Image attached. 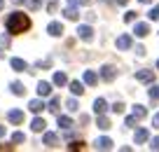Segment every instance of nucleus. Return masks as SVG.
<instances>
[{"instance_id": "f257e3e1", "label": "nucleus", "mask_w": 159, "mask_h": 152, "mask_svg": "<svg viewBox=\"0 0 159 152\" xmlns=\"http://www.w3.org/2000/svg\"><path fill=\"white\" fill-rule=\"evenodd\" d=\"M5 26H7V30H10L12 35H16V33H24V30L30 28V19L24 14V12H12V14L7 16Z\"/></svg>"}, {"instance_id": "f03ea898", "label": "nucleus", "mask_w": 159, "mask_h": 152, "mask_svg": "<svg viewBox=\"0 0 159 152\" xmlns=\"http://www.w3.org/2000/svg\"><path fill=\"white\" fill-rule=\"evenodd\" d=\"M77 35H80V40L91 42V40H94V28H91V26H80V28H77Z\"/></svg>"}, {"instance_id": "7ed1b4c3", "label": "nucleus", "mask_w": 159, "mask_h": 152, "mask_svg": "<svg viewBox=\"0 0 159 152\" xmlns=\"http://www.w3.org/2000/svg\"><path fill=\"white\" fill-rule=\"evenodd\" d=\"M101 77H103L105 82H112V80L117 77V68H115V66H103V68H101Z\"/></svg>"}, {"instance_id": "20e7f679", "label": "nucleus", "mask_w": 159, "mask_h": 152, "mask_svg": "<svg viewBox=\"0 0 159 152\" xmlns=\"http://www.w3.org/2000/svg\"><path fill=\"white\" fill-rule=\"evenodd\" d=\"M47 33L54 35V38H59V35L63 33V24H59V21H52V24L47 26Z\"/></svg>"}, {"instance_id": "39448f33", "label": "nucleus", "mask_w": 159, "mask_h": 152, "mask_svg": "<svg viewBox=\"0 0 159 152\" xmlns=\"http://www.w3.org/2000/svg\"><path fill=\"white\" fill-rule=\"evenodd\" d=\"M136 80H138V82H154V73L152 70H138V73H136Z\"/></svg>"}, {"instance_id": "423d86ee", "label": "nucleus", "mask_w": 159, "mask_h": 152, "mask_svg": "<svg viewBox=\"0 0 159 152\" xmlns=\"http://www.w3.org/2000/svg\"><path fill=\"white\" fill-rule=\"evenodd\" d=\"M94 147L96 150H110V147H112V140H110V138H96V143H94Z\"/></svg>"}, {"instance_id": "0eeeda50", "label": "nucleus", "mask_w": 159, "mask_h": 152, "mask_svg": "<svg viewBox=\"0 0 159 152\" xmlns=\"http://www.w3.org/2000/svg\"><path fill=\"white\" fill-rule=\"evenodd\" d=\"M7 119H10L12 124H21L24 122V113H21V110H10V113H7Z\"/></svg>"}, {"instance_id": "6e6552de", "label": "nucleus", "mask_w": 159, "mask_h": 152, "mask_svg": "<svg viewBox=\"0 0 159 152\" xmlns=\"http://www.w3.org/2000/svg\"><path fill=\"white\" fill-rule=\"evenodd\" d=\"M63 16H66V19H70V21H77L80 19V12H77V7H75V5H70V7H66V10H63Z\"/></svg>"}, {"instance_id": "1a4fd4ad", "label": "nucleus", "mask_w": 159, "mask_h": 152, "mask_svg": "<svg viewBox=\"0 0 159 152\" xmlns=\"http://www.w3.org/2000/svg\"><path fill=\"white\" fill-rule=\"evenodd\" d=\"M45 108H47V105L42 103L40 98H35V101H30V103H28V110H30V113H35V115H38V113H42Z\"/></svg>"}, {"instance_id": "9d476101", "label": "nucleus", "mask_w": 159, "mask_h": 152, "mask_svg": "<svg viewBox=\"0 0 159 152\" xmlns=\"http://www.w3.org/2000/svg\"><path fill=\"white\" fill-rule=\"evenodd\" d=\"M105 110H108V103H105V98H96V101H94V113H96V115H103Z\"/></svg>"}, {"instance_id": "9b49d317", "label": "nucleus", "mask_w": 159, "mask_h": 152, "mask_svg": "<svg viewBox=\"0 0 159 152\" xmlns=\"http://www.w3.org/2000/svg\"><path fill=\"white\" fill-rule=\"evenodd\" d=\"M10 66H12V70H16V73H24V70L28 68L24 59H12V61H10Z\"/></svg>"}, {"instance_id": "f8f14e48", "label": "nucleus", "mask_w": 159, "mask_h": 152, "mask_svg": "<svg viewBox=\"0 0 159 152\" xmlns=\"http://www.w3.org/2000/svg\"><path fill=\"white\" fill-rule=\"evenodd\" d=\"M134 140L138 143V145H140V143H148V140H150L148 129H138V131H136V136H134Z\"/></svg>"}, {"instance_id": "ddd939ff", "label": "nucleus", "mask_w": 159, "mask_h": 152, "mask_svg": "<svg viewBox=\"0 0 159 152\" xmlns=\"http://www.w3.org/2000/svg\"><path fill=\"white\" fill-rule=\"evenodd\" d=\"M42 140H45L47 147H56V145H59V136H56V133H45Z\"/></svg>"}, {"instance_id": "4468645a", "label": "nucleus", "mask_w": 159, "mask_h": 152, "mask_svg": "<svg viewBox=\"0 0 159 152\" xmlns=\"http://www.w3.org/2000/svg\"><path fill=\"white\" fill-rule=\"evenodd\" d=\"M134 33L138 35V38H145V35L150 33V26H148V24H136V26H134Z\"/></svg>"}, {"instance_id": "2eb2a0df", "label": "nucleus", "mask_w": 159, "mask_h": 152, "mask_svg": "<svg viewBox=\"0 0 159 152\" xmlns=\"http://www.w3.org/2000/svg\"><path fill=\"white\" fill-rule=\"evenodd\" d=\"M131 47V38L129 35H119L117 38V49H129Z\"/></svg>"}, {"instance_id": "dca6fc26", "label": "nucleus", "mask_w": 159, "mask_h": 152, "mask_svg": "<svg viewBox=\"0 0 159 152\" xmlns=\"http://www.w3.org/2000/svg\"><path fill=\"white\" fill-rule=\"evenodd\" d=\"M38 94L40 96H49L52 94V84L49 82H38Z\"/></svg>"}, {"instance_id": "f3484780", "label": "nucleus", "mask_w": 159, "mask_h": 152, "mask_svg": "<svg viewBox=\"0 0 159 152\" xmlns=\"http://www.w3.org/2000/svg\"><path fill=\"white\" fill-rule=\"evenodd\" d=\"M84 82L89 84V87H94V84L98 82V75H96L94 70H87V73H84Z\"/></svg>"}, {"instance_id": "a211bd4d", "label": "nucleus", "mask_w": 159, "mask_h": 152, "mask_svg": "<svg viewBox=\"0 0 159 152\" xmlns=\"http://www.w3.org/2000/svg\"><path fill=\"white\" fill-rule=\"evenodd\" d=\"M45 127H47V124H45V119H40V117H35L33 119V124H30V129H33V131H45Z\"/></svg>"}, {"instance_id": "6ab92c4d", "label": "nucleus", "mask_w": 159, "mask_h": 152, "mask_svg": "<svg viewBox=\"0 0 159 152\" xmlns=\"http://www.w3.org/2000/svg\"><path fill=\"white\" fill-rule=\"evenodd\" d=\"M59 127L61 129H70L73 127V119H70L68 115H59Z\"/></svg>"}, {"instance_id": "aec40b11", "label": "nucleus", "mask_w": 159, "mask_h": 152, "mask_svg": "<svg viewBox=\"0 0 159 152\" xmlns=\"http://www.w3.org/2000/svg\"><path fill=\"white\" fill-rule=\"evenodd\" d=\"M10 89H12V94H16V96H24V94H26V87L21 82H12Z\"/></svg>"}, {"instance_id": "412c9836", "label": "nucleus", "mask_w": 159, "mask_h": 152, "mask_svg": "<svg viewBox=\"0 0 159 152\" xmlns=\"http://www.w3.org/2000/svg\"><path fill=\"white\" fill-rule=\"evenodd\" d=\"M54 84H56V87H63V84H68V77H66V73H54Z\"/></svg>"}, {"instance_id": "4be33fe9", "label": "nucleus", "mask_w": 159, "mask_h": 152, "mask_svg": "<svg viewBox=\"0 0 159 152\" xmlns=\"http://www.w3.org/2000/svg\"><path fill=\"white\" fill-rule=\"evenodd\" d=\"M70 91H73L75 96H82V94H84V87H82V82H70Z\"/></svg>"}, {"instance_id": "5701e85b", "label": "nucleus", "mask_w": 159, "mask_h": 152, "mask_svg": "<svg viewBox=\"0 0 159 152\" xmlns=\"http://www.w3.org/2000/svg\"><path fill=\"white\" fill-rule=\"evenodd\" d=\"M145 115H148V110L143 105H134V117L136 119H145Z\"/></svg>"}, {"instance_id": "b1692460", "label": "nucleus", "mask_w": 159, "mask_h": 152, "mask_svg": "<svg viewBox=\"0 0 159 152\" xmlns=\"http://www.w3.org/2000/svg\"><path fill=\"white\" fill-rule=\"evenodd\" d=\"M96 124H98V129H110V119H108V117H103V115H98Z\"/></svg>"}, {"instance_id": "393cba45", "label": "nucleus", "mask_w": 159, "mask_h": 152, "mask_svg": "<svg viewBox=\"0 0 159 152\" xmlns=\"http://www.w3.org/2000/svg\"><path fill=\"white\" fill-rule=\"evenodd\" d=\"M150 98H152V101H159V84H152V87H150Z\"/></svg>"}, {"instance_id": "a878e982", "label": "nucleus", "mask_w": 159, "mask_h": 152, "mask_svg": "<svg viewBox=\"0 0 159 152\" xmlns=\"http://www.w3.org/2000/svg\"><path fill=\"white\" fill-rule=\"evenodd\" d=\"M47 108H49L52 113H59V98L54 96V98H52V101H49V105H47Z\"/></svg>"}, {"instance_id": "bb28decb", "label": "nucleus", "mask_w": 159, "mask_h": 152, "mask_svg": "<svg viewBox=\"0 0 159 152\" xmlns=\"http://www.w3.org/2000/svg\"><path fill=\"white\" fill-rule=\"evenodd\" d=\"M136 16H138V12H126V14H124V21H126V24H134Z\"/></svg>"}, {"instance_id": "cd10ccee", "label": "nucleus", "mask_w": 159, "mask_h": 152, "mask_svg": "<svg viewBox=\"0 0 159 152\" xmlns=\"http://www.w3.org/2000/svg\"><path fill=\"white\" fill-rule=\"evenodd\" d=\"M26 140V136L21 131H16V133H12V143H24Z\"/></svg>"}, {"instance_id": "c85d7f7f", "label": "nucleus", "mask_w": 159, "mask_h": 152, "mask_svg": "<svg viewBox=\"0 0 159 152\" xmlns=\"http://www.w3.org/2000/svg\"><path fill=\"white\" fill-rule=\"evenodd\" d=\"M66 105H68V110H70V113H75V110L80 108V105H77V101H75V98H68V103H66Z\"/></svg>"}, {"instance_id": "c756f323", "label": "nucleus", "mask_w": 159, "mask_h": 152, "mask_svg": "<svg viewBox=\"0 0 159 152\" xmlns=\"http://www.w3.org/2000/svg\"><path fill=\"white\" fill-rule=\"evenodd\" d=\"M150 19H152V21H159V5L150 10Z\"/></svg>"}, {"instance_id": "7c9ffc66", "label": "nucleus", "mask_w": 159, "mask_h": 152, "mask_svg": "<svg viewBox=\"0 0 159 152\" xmlns=\"http://www.w3.org/2000/svg\"><path fill=\"white\" fill-rule=\"evenodd\" d=\"M28 7L30 10H40V7H42V0H28Z\"/></svg>"}, {"instance_id": "2f4dec72", "label": "nucleus", "mask_w": 159, "mask_h": 152, "mask_svg": "<svg viewBox=\"0 0 159 152\" xmlns=\"http://www.w3.org/2000/svg\"><path fill=\"white\" fill-rule=\"evenodd\" d=\"M82 147H84V143H82V140H75V143H70V145H68V150H82Z\"/></svg>"}, {"instance_id": "473e14b6", "label": "nucleus", "mask_w": 159, "mask_h": 152, "mask_svg": "<svg viewBox=\"0 0 159 152\" xmlns=\"http://www.w3.org/2000/svg\"><path fill=\"white\" fill-rule=\"evenodd\" d=\"M136 122H138V119L131 115V117H126V119H124V127H136Z\"/></svg>"}, {"instance_id": "72a5a7b5", "label": "nucleus", "mask_w": 159, "mask_h": 152, "mask_svg": "<svg viewBox=\"0 0 159 152\" xmlns=\"http://www.w3.org/2000/svg\"><path fill=\"white\" fill-rule=\"evenodd\" d=\"M0 47H10V35H0Z\"/></svg>"}, {"instance_id": "f704fd0d", "label": "nucleus", "mask_w": 159, "mask_h": 152, "mask_svg": "<svg viewBox=\"0 0 159 152\" xmlns=\"http://www.w3.org/2000/svg\"><path fill=\"white\" fill-rule=\"evenodd\" d=\"M70 5L80 7V5H89V0H70Z\"/></svg>"}, {"instance_id": "c9c22d12", "label": "nucleus", "mask_w": 159, "mask_h": 152, "mask_svg": "<svg viewBox=\"0 0 159 152\" xmlns=\"http://www.w3.org/2000/svg\"><path fill=\"white\" fill-rule=\"evenodd\" d=\"M150 147H152L154 152H159V136H157V138H152V145H150Z\"/></svg>"}, {"instance_id": "e433bc0d", "label": "nucleus", "mask_w": 159, "mask_h": 152, "mask_svg": "<svg viewBox=\"0 0 159 152\" xmlns=\"http://www.w3.org/2000/svg\"><path fill=\"white\" fill-rule=\"evenodd\" d=\"M112 110H115V113H124V103H115Z\"/></svg>"}, {"instance_id": "4c0bfd02", "label": "nucleus", "mask_w": 159, "mask_h": 152, "mask_svg": "<svg viewBox=\"0 0 159 152\" xmlns=\"http://www.w3.org/2000/svg\"><path fill=\"white\" fill-rule=\"evenodd\" d=\"M136 54H138V56H145V47H140V44H138V47H136Z\"/></svg>"}, {"instance_id": "58836bf2", "label": "nucleus", "mask_w": 159, "mask_h": 152, "mask_svg": "<svg viewBox=\"0 0 159 152\" xmlns=\"http://www.w3.org/2000/svg\"><path fill=\"white\" fill-rule=\"evenodd\" d=\"M152 124H154V127L159 129V113H157V115H154V117H152Z\"/></svg>"}, {"instance_id": "ea45409f", "label": "nucleus", "mask_w": 159, "mask_h": 152, "mask_svg": "<svg viewBox=\"0 0 159 152\" xmlns=\"http://www.w3.org/2000/svg\"><path fill=\"white\" fill-rule=\"evenodd\" d=\"M2 136H5V127H0V138H2Z\"/></svg>"}, {"instance_id": "a19ab883", "label": "nucleus", "mask_w": 159, "mask_h": 152, "mask_svg": "<svg viewBox=\"0 0 159 152\" xmlns=\"http://www.w3.org/2000/svg\"><path fill=\"white\" fill-rule=\"evenodd\" d=\"M138 2H143V5H150V2H152V0H138Z\"/></svg>"}, {"instance_id": "79ce46f5", "label": "nucleus", "mask_w": 159, "mask_h": 152, "mask_svg": "<svg viewBox=\"0 0 159 152\" xmlns=\"http://www.w3.org/2000/svg\"><path fill=\"white\" fill-rule=\"evenodd\" d=\"M2 7H5V0H0V10H2Z\"/></svg>"}, {"instance_id": "37998d69", "label": "nucleus", "mask_w": 159, "mask_h": 152, "mask_svg": "<svg viewBox=\"0 0 159 152\" xmlns=\"http://www.w3.org/2000/svg\"><path fill=\"white\" fill-rule=\"evenodd\" d=\"M117 2H119V5H126V0H117Z\"/></svg>"}, {"instance_id": "c03bdc74", "label": "nucleus", "mask_w": 159, "mask_h": 152, "mask_svg": "<svg viewBox=\"0 0 159 152\" xmlns=\"http://www.w3.org/2000/svg\"><path fill=\"white\" fill-rule=\"evenodd\" d=\"M2 56H5V54H2V52H0V59H2Z\"/></svg>"}, {"instance_id": "a18cd8bd", "label": "nucleus", "mask_w": 159, "mask_h": 152, "mask_svg": "<svg viewBox=\"0 0 159 152\" xmlns=\"http://www.w3.org/2000/svg\"><path fill=\"white\" fill-rule=\"evenodd\" d=\"M157 68H159V59H157Z\"/></svg>"}, {"instance_id": "49530a36", "label": "nucleus", "mask_w": 159, "mask_h": 152, "mask_svg": "<svg viewBox=\"0 0 159 152\" xmlns=\"http://www.w3.org/2000/svg\"><path fill=\"white\" fill-rule=\"evenodd\" d=\"M0 147H2V145H0Z\"/></svg>"}]
</instances>
